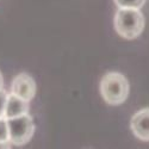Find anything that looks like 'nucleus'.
I'll return each mask as SVG.
<instances>
[{"label": "nucleus", "instance_id": "9b49d317", "mask_svg": "<svg viewBox=\"0 0 149 149\" xmlns=\"http://www.w3.org/2000/svg\"><path fill=\"white\" fill-rule=\"evenodd\" d=\"M1 88H4V79H3L1 73H0V90Z\"/></svg>", "mask_w": 149, "mask_h": 149}, {"label": "nucleus", "instance_id": "1a4fd4ad", "mask_svg": "<svg viewBox=\"0 0 149 149\" xmlns=\"http://www.w3.org/2000/svg\"><path fill=\"white\" fill-rule=\"evenodd\" d=\"M7 98H8V93L1 88L0 90V118L4 117L5 115V107H6V103H7Z\"/></svg>", "mask_w": 149, "mask_h": 149}, {"label": "nucleus", "instance_id": "39448f33", "mask_svg": "<svg viewBox=\"0 0 149 149\" xmlns=\"http://www.w3.org/2000/svg\"><path fill=\"white\" fill-rule=\"evenodd\" d=\"M130 128L140 141L149 142V107L140 110L132 116Z\"/></svg>", "mask_w": 149, "mask_h": 149}, {"label": "nucleus", "instance_id": "423d86ee", "mask_svg": "<svg viewBox=\"0 0 149 149\" xmlns=\"http://www.w3.org/2000/svg\"><path fill=\"white\" fill-rule=\"evenodd\" d=\"M28 112H29V102L24 100L23 98L18 97L13 93H10L8 98H7L4 117L6 119H10V118H13V117L25 115Z\"/></svg>", "mask_w": 149, "mask_h": 149}, {"label": "nucleus", "instance_id": "9d476101", "mask_svg": "<svg viewBox=\"0 0 149 149\" xmlns=\"http://www.w3.org/2000/svg\"><path fill=\"white\" fill-rule=\"evenodd\" d=\"M11 147H12L11 142H3V141H0V148H11Z\"/></svg>", "mask_w": 149, "mask_h": 149}, {"label": "nucleus", "instance_id": "6e6552de", "mask_svg": "<svg viewBox=\"0 0 149 149\" xmlns=\"http://www.w3.org/2000/svg\"><path fill=\"white\" fill-rule=\"evenodd\" d=\"M0 141L11 142L10 141V132H8V124L5 117L0 118Z\"/></svg>", "mask_w": 149, "mask_h": 149}, {"label": "nucleus", "instance_id": "7ed1b4c3", "mask_svg": "<svg viewBox=\"0 0 149 149\" xmlns=\"http://www.w3.org/2000/svg\"><path fill=\"white\" fill-rule=\"evenodd\" d=\"M10 141L15 146H23L28 143L33 136L35 125L32 117L29 113L7 119Z\"/></svg>", "mask_w": 149, "mask_h": 149}, {"label": "nucleus", "instance_id": "20e7f679", "mask_svg": "<svg viewBox=\"0 0 149 149\" xmlns=\"http://www.w3.org/2000/svg\"><path fill=\"white\" fill-rule=\"evenodd\" d=\"M11 93H13L24 100L30 102L35 97L36 93V84L35 80L29 75L28 73H20L16 75L12 80L11 85Z\"/></svg>", "mask_w": 149, "mask_h": 149}, {"label": "nucleus", "instance_id": "0eeeda50", "mask_svg": "<svg viewBox=\"0 0 149 149\" xmlns=\"http://www.w3.org/2000/svg\"><path fill=\"white\" fill-rule=\"evenodd\" d=\"M147 0H115L118 7L124 8H141L146 4Z\"/></svg>", "mask_w": 149, "mask_h": 149}, {"label": "nucleus", "instance_id": "f257e3e1", "mask_svg": "<svg viewBox=\"0 0 149 149\" xmlns=\"http://www.w3.org/2000/svg\"><path fill=\"white\" fill-rule=\"evenodd\" d=\"M144 16L140 8L119 7L115 16V29L125 40H135L144 29Z\"/></svg>", "mask_w": 149, "mask_h": 149}, {"label": "nucleus", "instance_id": "f03ea898", "mask_svg": "<svg viewBox=\"0 0 149 149\" xmlns=\"http://www.w3.org/2000/svg\"><path fill=\"white\" fill-rule=\"evenodd\" d=\"M130 86L128 79L118 72H109L100 80V93L109 105H120L127 100Z\"/></svg>", "mask_w": 149, "mask_h": 149}]
</instances>
